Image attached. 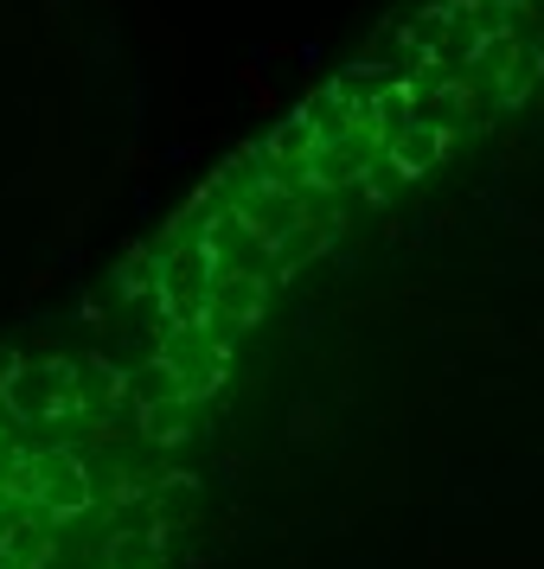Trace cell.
Returning <instances> with one entry per match:
<instances>
[{
    "instance_id": "1",
    "label": "cell",
    "mask_w": 544,
    "mask_h": 569,
    "mask_svg": "<svg viewBox=\"0 0 544 569\" xmlns=\"http://www.w3.org/2000/svg\"><path fill=\"white\" fill-rule=\"evenodd\" d=\"M174 378H180L186 403H199V397H211L218 390V378H225V365H231V352H218L199 327H167L160 333V352H155Z\"/></svg>"
},
{
    "instance_id": "2",
    "label": "cell",
    "mask_w": 544,
    "mask_h": 569,
    "mask_svg": "<svg viewBox=\"0 0 544 569\" xmlns=\"http://www.w3.org/2000/svg\"><path fill=\"white\" fill-rule=\"evenodd\" d=\"M442 148H448V129H429V122H411V129H404L397 141H390V167H397V173L411 180V173H423V167H429V160L442 154Z\"/></svg>"
},
{
    "instance_id": "3",
    "label": "cell",
    "mask_w": 544,
    "mask_h": 569,
    "mask_svg": "<svg viewBox=\"0 0 544 569\" xmlns=\"http://www.w3.org/2000/svg\"><path fill=\"white\" fill-rule=\"evenodd\" d=\"M186 422H192V403H155V410H141V429H148V441H180Z\"/></svg>"
}]
</instances>
